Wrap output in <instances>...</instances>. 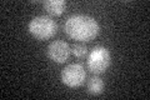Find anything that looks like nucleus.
Listing matches in <instances>:
<instances>
[{
	"label": "nucleus",
	"mask_w": 150,
	"mask_h": 100,
	"mask_svg": "<svg viewBox=\"0 0 150 100\" xmlns=\"http://www.w3.org/2000/svg\"><path fill=\"white\" fill-rule=\"evenodd\" d=\"M64 31L74 40L86 43L98 36L100 31V25L94 16L86 14H74L65 20Z\"/></svg>",
	"instance_id": "obj_1"
},
{
	"label": "nucleus",
	"mask_w": 150,
	"mask_h": 100,
	"mask_svg": "<svg viewBox=\"0 0 150 100\" xmlns=\"http://www.w3.org/2000/svg\"><path fill=\"white\" fill-rule=\"evenodd\" d=\"M29 33L38 40H48L58 31V24L48 15H38L29 21Z\"/></svg>",
	"instance_id": "obj_2"
},
{
	"label": "nucleus",
	"mask_w": 150,
	"mask_h": 100,
	"mask_svg": "<svg viewBox=\"0 0 150 100\" xmlns=\"http://www.w3.org/2000/svg\"><path fill=\"white\" fill-rule=\"evenodd\" d=\"M111 55L105 46H94L88 55L86 65L93 74H103L110 66Z\"/></svg>",
	"instance_id": "obj_3"
},
{
	"label": "nucleus",
	"mask_w": 150,
	"mask_h": 100,
	"mask_svg": "<svg viewBox=\"0 0 150 100\" xmlns=\"http://www.w3.org/2000/svg\"><path fill=\"white\" fill-rule=\"evenodd\" d=\"M86 71L81 64L73 63L62 70V82L69 88H79L85 83Z\"/></svg>",
	"instance_id": "obj_4"
},
{
	"label": "nucleus",
	"mask_w": 150,
	"mask_h": 100,
	"mask_svg": "<svg viewBox=\"0 0 150 100\" xmlns=\"http://www.w3.org/2000/svg\"><path fill=\"white\" fill-rule=\"evenodd\" d=\"M70 51H71V49H70V46L67 41L54 40L48 45L46 53H48V56L53 61L58 64H63L69 59Z\"/></svg>",
	"instance_id": "obj_5"
},
{
	"label": "nucleus",
	"mask_w": 150,
	"mask_h": 100,
	"mask_svg": "<svg viewBox=\"0 0 150 100\" xmlns=\"http://www.w3.org/2000/svg\"><path fill=\"white\" fill-rule=\"evenodd\" d=\"M43 8L50 15H62L67 9V3L64 0H46L43 3Z\"/></svg>",
	"instance_id": "obj_6"
},
{
	"label": "nucleus",
	"mask_w": 150,
	"mask_h": 100,
	"mask_svg": "<svg viewBox=\"0 0 150 100\" xmlns=\"http://www.w3.org/2000/svg\"><path fill=\"white\" fill-rule=\"evenodd\" d=\"M86 89H88V93L91 94V95H99L103 93V90H104V82H103V79L96 77L95 75H93V77L88 80L86 83Z\"/></svg>",
	"instance_id": "obj_7"
},
{
	"label": "nucleus",
	"mask_w": 150,
	"mask_h": 100,
	"mask_svg": "<svg viewBox=\"0 0 150 100\" xmlns=\"http://www.w3.org/2000/svg\"><path fill=\"white\" fill-rule=\"evenodd\" d=\"M71 53L76 56V58H84L88 54V48L84 43H78L71 46Z\"/></svg>",
	"instance_id": "obj_8"
}]
</instances>
